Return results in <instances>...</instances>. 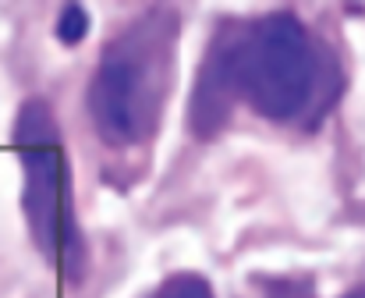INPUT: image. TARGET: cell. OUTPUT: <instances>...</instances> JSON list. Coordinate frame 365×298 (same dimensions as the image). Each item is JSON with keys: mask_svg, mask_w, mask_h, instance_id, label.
Instances as JSON below:
<instances>
[{"mask_svg": "<svg viewBox=\"0 0 365 298\" xmlns=\"http://www.w3.org/2000/svg\"><path fill=\"white\" fill-rule=\"evenodd\" d=\"M14 149L25 170V217L39 252L68 277L86 274V238L75 217L71 174L50 103L25 100L14 118Z\"/></svg>", "mask_w": 365, "mask_h": 298, "instance_id": "3", "label": "cell"}, {"mask_svg": "<svg viewBox=\"0 0 365 298\" xmlns=\"http://www.w3.org/2000/svg\"><path fill=\"white\" fill-rule=\"evenodd\" d=\"M238 32L242 29H224L213 36L202 68L195 75V89H192V107H188V125L199 139L217 135L227 118L231 107L238 100V82H235V50H238Z\"/></svg>", "mask_w": 365, "mask_h": 298, "instance_id": "4", "label": "cell"}, {"mask_svg": "<svg viewBox=\"0 0 365 298\" xmlns=\"http://www.w3.org/2000/svg\"><path fill=\"white\" fill-rule=\"evenodd\" d=\"M156 298H213L210 292V284L202 281V277H195V274H178V277H170Z\"/></svg>", "mask_w": 365, "mask_h": 298, "instance_id": "5", "label": "cell"}, {"mask_svg": "<svg viewBox=\"0 0 365 298\" xmlns=\"http://www.w3.org/2000/svg\"><path fill=\"white\" fill-rule=\"evenodd\" d=\"M344 298H365V288H355V292H348Z\"/></svg>", "mask_w": 365, "mask_h": 298, "instance_id": "7", "label": "cell"}, {"mask_svg": "<svg viewBox=\"0 0 365 298\" xmlns=\"http://www.w3.org/2000/svg\"><path fill=\"white\" fill-rule=\"evenodd\" d=\"M178 14L153 7L103 50L89 82V118L103 143L118 149L153 139L174 82Z\"/></svg>", "mask_w": 365, "mask_h": 298, "instance_id": "1", "label": "cell"}, {"mask_svg": "<svg viewBox=\"0 0 365 298\" xmlns=\"http://www.w3.org/2000/svg\"><path fill=\"white\" fill-rule=\"evenodd\" d=\"M86 29H89V14H86V7L68 4V7L61 11V18H57V36H61L64 43H78V39L86 36Z\"/></svg>", "mask_w": 365, "mask_h": 298, "instance_id": "6", "label": "cell"}, {"mask_svg": "<svg viewBox=\"0 0 365 298\" xmlns=\"http://www.w3.org/2000/svg\"><path fill=\"white\" fill-rule=\"evenodd\" d=\"M235 82L238 96L269 121L316 118L334 96L327 53L287 11L266 14L238 32Z\"/></svg>", "mask_w": 365, "mask_h": 298, "instance_id": "2", "label": "cell"}]
</instances>
